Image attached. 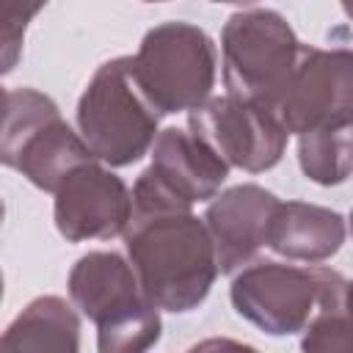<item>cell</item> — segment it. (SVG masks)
<instances>
[{
	"label": "cell",
	"mask_w": 353,
	"mask_h": 353,
	"mask_svg": "<svg viewBox=\"0 0 353 353\" xmlns=\"http://www.w3.org/2000/svg\"><path fill=\"white\" fill-rule=\"evenodd\" d=\"M301 171L317 185H339L353 174V127H323L298 138Z\"/></svg>",
	"instance_id": "cell-15"
},
{
	"label": "cell",
	"mask_w": 353,
	"mask_h": 353,
	"mask_svg": "<svg viewBox=\"0 0 353 353\" xmlns=\"http://www.w3.org/2000/svg\"><path fill=\"white\" fill-rule=\"evenodd\" d=\"M188 127L226 165L251 174L273 168L281 160L290 138L281 119L270 108L237 99L232 94L204 102L190 113Z\"/></svg>",
	"instance_id": "cell-8"
},
{
	"label": "cell",
	"mask_w": 353,
	"mask_h": 353,
	"mask_svg": "<svg viewBox=\"0 0 353 353\" xmlns=\"http://www.w3.org/2000/svg\"><path fill=\"white\" fill-rule=\"evenodd\" d=\"M72 303L97 325L99 353H146L157 345L160 309L143 292L132 262L116 251H91L69 273Z\"/></svg>",
	"instance_id": "cell-2"
},
{
	"label": "cell",
	"mask_w": 353,
	"mask_h": 353,
	"mask_svg": "<svg viewBox=\"0 0 353 353\" xmlns=\"http://www.w3.org/2000/svg\"><path fill=\"white\" fill-rule=\"evenodd\" d=\"M345 312L353 317V281H347V292H345Z\"/></svg>",
	"instance_id": "cell-18"
},
{
	"label": "cell",
	"mask_w": 353,
	"mask_h": 353,
	"mask_svg": "<svg viewBox=\"0 0 353 353\" xmlns=\"http://www.w3.org/2000/svg\"><path fill=\"white\" fill-rule=\"evenodd\" d=\"M347 281L331 268H298L256 262L232 281V303L240 317L270 336L303 331L320 312L345 306Z\"/></svg>",
	"instance_id": "cell-5"
},
{
	"label": "cell",
	"mask_w": 353,
	"mask_h": 353,
	"mask_svg": "<svg viewBox=\"0 0 353 353\" xmlns=\"http://www.w3.org/2000/svg\"><path fill=\"white\" fill-rule=\"evenodd\" d=\"M350 234H353V212H350Z\"/></svg>",
	"instance_id": "cell-20"
},
{
	"label": "cell",
	"mask_w": 353,
	"mask_h": 353,
	"mask_svg": "<svg viewBox=\"0 0 353 353\" xmlns=\"http://www.w3.org/2000/svg\"><path fill=\"white\" fill-rule=\"evenodd\" d=\"M345 243V221L339 212L306 201H279L268 240L279 256L298 262H323L334 256Z\"/></svg>",
	"instance_id": "cell-13"
},
{
	"label": "cell",
	"mask_w": 353,
	"mask_h": 353,
	"mask_svg": "<svg viewBox=\"0 0 353 353\" xmlns=\"http://www.w3.org/2000/svg\"><path fill=\"white\" fill-rule=\"evenodd\" d=\"M132 218V193L113 171L85 163L55 193V226L69 243L124 234Z\"/></svg>",
	"instance_id": "cell-10"
},
{
	"label": "cell",
	"mask_w": 353,
	"mask_h": 353,
	"mask_svg": "<svg viewBox=\"0 0 353 353\" xmlns=\"http://www.w3.org/2000/svg\"><path fill=\"white\" fill-rule=\"evenodd\" d=\"M124 243L143 292L165 312L196 309L221 270L207 223L190 210H132Z\"/></svg>",
	"instance_id": "cell-1"
},
{
	"label": "cell",
	"mask_w": 353,
	"mask_h": 353,
	"mask_svg": "<svg viewBox=\"0 0 353 353\" xmlns=\"http://www.w3.org/2000/svg\"><path fill=\"white\" fill-rule=\"evenodd\" d=\"M160 113L132 74V58L102 63L77 102L80 138L91 154L113 168L141 160L157 141Z\"/></svg>",
	"instance_id": "cell-3"
},
{
	"label": "cell",
	"mask_w": 353,
	"mask_h": 353,
	"mask_svg": "<svg viewBox=\"0 0 353 353\" xmlns=\"http://www.w3.org/2000/svg\"><path fill=\"white\" fill-rule=\"evenodd\" d=\"M276 207L279 199L259 185H234L212 199L204 223L215 243L221 273H234L256 256Z\"/></svg>",
	"instance_id": "cell-11"
},
{
	"label": "cell",
	"mask_w": 353,
	"mask_h": 353,
	"mask_svg": "<svg viewBox=\"0 0 353 353\" xmlns=\"http://www.w3.org/2000/svg\"><path fill=\"white\" fill-rule=\"evenodd\" d=\"M152 168L190 204L215 199L223 179L229 176V165L207 143L176 127H168L157 135L152 146Z\"/></svg>",
	"instance_id": "cell-12"
},
{
	"label": "cell",
	"mask_w": 353,
	"mask_h": 353,
	"mask_svg": "<svg viewBox=\"0 0 353 353\" xmlns=\"http://www.w3.org/2000/svg\"><path fill=\"white\" fill-rule=\"evenodd\" d=\"M276 116L298 138L323 127H353V50L303 47Z\"/></svg>",
	"instance_id": "cell-9"
},
{
	"label": "cell",
	"mask_w": 353,
	"mask_h": 353,
	"mask_svg": "<svg viewBox=\"0 0 353 353\" xmlns=\"http://www.w3.org/2000/svg\"><path fill=\"white\" fill-rule=\"evenodd\" d=\"M221 52L229 94L276 113L298 69L303 44L279 11L254 6L226 19Z\"/></svg>",
	"instance_id": "cell-4"
},
{
	"label": "cell",
	"mask_w": 353,
	"mask_h": 353,
	"mask_svg": "<svg viewBox=\"0 0 353 353\" xmlns=\"http://www.w3.org/2000/svg\"><path fill=\"white\" fill-rule=\"evenodd\" d=\"M0 353H80V317L63 298L41 295L6 328Z\"/></svg>",
	"instance_id": "cell-14"
},
{
	"label": "cell",
	"mask_w": 353,
	"mask_h": 353,
	"mask_svg": "<svg viewBox=\"0 0 353 353\" xmlns=\"http://www.w3.org/2000/svg\"><path fill=\"white\" fill-rule=\"evenodd\" d=\"M0 160L36 188L58 193L72 171L94 163L85 141L61 119L58 105L36 88H8Z\"/></svg>",
	"instance_id": "cell-6"
},
{
	"label": "cell",
	"mask_w": 353,
	"mask_h": 353,
	"mask_svg": "<svg viewBox=\"0 0 353 353\" xmlns=\"http://www.w3.org/2000/svg\"><path fill=\"white\" fill-rule=\"evenodd\" d=\"M188 353H259V350L251 345H243L237 339H229V336H210V339L193 345Z\"/></svg>",
	"instance_id": "cell-17"
},
{
	"label": "cell",
	"mask_w": 353,
	"mask_h": 353,
	"mask_svg": "<svg viewBox=\"0 0 353 353\" xmlns=\"http://www.w3.org/2000/svg\"><path fill=\"white\" fill-rule=\"evenodd\" d=\"M303 353H353V317L342 309L320 312L303 331Z\"/></svg>",
	"instance_id": "cell-16"
},
{
	"label": "cell",
	"mask_w": 353,
	"mask_h": 353,
	"mask_svg": "<svg viewBox=\"0 0 353 353\" xmlns=\"http://www.w3.org/2000/svg\"><path fill=\"white\" fill-rule=\"evenodd\" d=\"M215 44L190 22L152 28L132 55V74L160 116L199 110L215 85Z\"/></svg>",
	"instance_id": "cell-7"
},
{
	"label": "cell",
	"mask_w": 353,
	"mask_h": 353,
	"mask_svg": "<svg viewBox=\"0 0 353 353\" xmlns=\"http://www.w3.org/2000/svg\"><path fill=\"white\" fill-rule=\"evenodd\" d=\"M342 8H345V14H347V17H350V19H353V3H345V6H342Z\"/></svg>",
	"instance_id": "cell-19"
}]
</instances>
